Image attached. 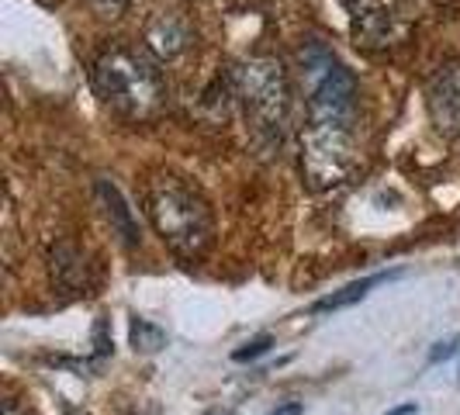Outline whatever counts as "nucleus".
<instances>
[{"instance_id":"0eeeda50","label":"nucleus","mask_w":460,"mask_h":415,"mask_svg":"<svg viewBox=\"0 0 460 415\" xmlns=\"http://www.w3.org/2000/svg\"><path fill=\"white\" fill-rule=\"evenodd\" d=\"M97 198H101V205H104V215H108L111 229L118 232V239H121L125 246H138V243H142V229H138V222H136V211L121 198V190H118L111 181L101 177V181H97Z\"/></svg>"},{"instance_id":"20e7f679","label":"nucleus","mask_w":460,"mask_h":415,"mask_svg":"<svg viewBox=\"0 0 460 415\" xmlns=\"http://www.w3.org/2000/svg\"><path fill=\"white\" fill-rule=\"evenodd\" d=\"M235 93L246 104V118L253 125L256 138L280 146L288 125V80L277 59L253 56L235 69Z\"/></svg>"},{"instance_id":"f8f14e48","label":"nucleus","mask_w":460,"mask_h":415,"mask_svg":"<svg viewBox=\"0 0 460 415\" xmlns=\"http://www.w3.org/2000/svg\"><path fill=\"white\" fill-rule=\"evenodd\" d=\"M460 353V336H450V340H443L429 349V364H443V360H450V357H457Z\"/></svg>"},{"instance_id":"7ed1b4c3","label":"nucleus","mask_w":460,"mask_h":415,"mask_svg":"<svg viewBox=\"0 0 460 415\" xmlns=\"http://www.w3.org/2000/svg\"><path fill=\"white\" fill-rule=\"evenodd\" d=\"M146 208L163 243L184 260H198L205 256L211 246V211L201 201V194H194L177 177H160L149 184L146 194Z\"/></svg>"},{"instance_id":"f03ea898","label":"nucleus","mask_w":460,"mask_h":415,"mask_svg":"<svg viewBox=\"0 0 460 415\" xmlns=\"http://www.w3.org/2000/svg\"><path fill=\"white\" fill-rule=\"evenodd\" d=\"M93 91L115 115L142 121L163 108L166 80L142 49L111 46L93 63Z\"/></svg>"},{"instance_id":"2eb2a0df","label":"nucleus","mask_w":460,"mask_h":415,"mask_svg":"<svg viewBox=\"0 0 460 415\" xmlns=\"http://www.w3.org/2000/svg\"><path fill=\"white\" fill-rule=\"evenodd\" d=\"M4 415H28V412H24L14 398H7V402H4Z\"/></svg>"},{"instance_id":"39448f33","label":"nucleus","mask_w":460,"mask_h":415,"mask_svg":"<svg viewBox=\"0 0 460 415\" xmlns=\"http://www.w3.org/2000/svg\"><path fill=\"white\" fill-rule=\"evenodd\" d=\"M346 7L349 31L364 49L398 46L415 22V0H346Z\"/></svg>"},{"instance_id":"f3484780","label":"nucleus","mask_w":460,"mask_h":415,"mask_svg":"<svg viewBox=\"0 0 460 415\" xmlns=\"http://www.w3.org/2000/svg\"><path fill=\"white\" fill-rule=\"evenodd\" d=\"M63 412L66 415H87V412H80V409H73V405H63Z\"/></svg>"},{"instance_id":"1a4fd4ad","label":"nucleus","mask_w":460,"mask_h":415,"mask_svg":"<svg viewBox=\"0 0 460 415\" xmlns=\"http://www.w3.org/2000/svg\"><path fill=\"white\" fill-rule=\"evenodd\" d=\"M402 274V270H388V274H370L364 280H353V284H346L340 291H332V295H325L312 305V312H340V308H349V305H357V301H364L370 295V287H377V284H385V280H394V277Z\"/></svg>"},{"instance_id":"6e6552de","label":"nucleus","mask_w":460,"mask_h":415,"mask_svg":"<svg viewBox=\"0 0 460 415\" xmlns=\"http://www.w3.org/2000/svg\"><path fill=\"white\" fill-rule=\"evenodd\" d=\"M146 42L149 49L160 56V59H173V56H181L190 42V28H187L184 18H177V14H156L153 22L146 24Z\"/></svg>"},{"instance_id":"dca6fc26","label":"nucleus","mask_w":460,"mask_h":415,"mask_svg":"<svg viewBox=\"0 0 460 415\" xmlns=\"http://www.w3.org/2000/svg\"><path fill=\"white\" fill-rule=\"evenodd\" d=\"M419 409H415V402H405V405H398V409H392V412H385V415H415Z\"/></svg>"},{"instance_id":"9d476101","label":"nucleus","mask_w":460,"mask_h":415,"mask_svg":"<svg viewBox=\"0 0 460 415\" xmlns=\"http://www.w3.org/2000/svg\"><path fill=\"white\" fill-rule=\"evenodd\" d=\"M128 336H132V346L142 349V353H156V349H163V343H166L160 325H153L149 319H138V315L132 319V325H128Z\"/></svg>"},{"instance_id":"9b49d317","label":"nucleus","mask_w":460,"mask_h":415,"mask_svg":"<svg viewBox=\"0 0 460 415\" xmlns=\"http://www.w3.org/2000/svg\"><path fill=\"white\" fill-rule=\"evenodd\" d=\"M270 346H274V336L270 332H260V336H253L250 343H243L235 353H232V360L235 364H253V360H260L263 353H270Z\"/></svg>"},{"instance_id":"f257e3e1","label":"nucleus","mask_w":460,"mask_h":415,"mask_svg":"<svg viewBox=\"0 0 460 415\" xmlns=\"http://www.w3.org/2000/svg\"><path fill=\"white\" fill-rule=\"evenodd\" d=\"M301 87L308 108L305 170L315 187L340 184L349 166V125L357 111V80L343 59L312 39L301 49Z\"/></svg>"},{"instance_id":"4468645a","label":"nucleus","mask_w":460,"mask_h":415,"mask_svg":"<svg viewBox=\"0 0 460 415\" xmlns=\"http://www.w3.org/2000/svg\"><path fill=\"white\" fill-rule=\"evenodd\" d=\"M305 409H301V402H284V405H277L270 415H301Z\"/></svg>"},{"instance_id":"ddd939ff","label":"nucleus","mask_w":460,"mask_h":415,"mask_svg":"<svg viewBox=\"0 0 460 415\" xmlns=\"http://www.w3.org/2000/svg\"><path fill=\"white\" fill-rule=\"evenodd\" d=\"M91 4L97 7V11H104V14H118V11H121L128 0H91Z\"/></svg>"},{"instance_id":"423d86ee","label":"nucleus","mask_w":460,"mask_h":415,"mask_svg":"<svg viewBox=\"0 0 460 415\" xmlns=\"http://www.w3.org/2000/svg\"><path fill=\"white\" fill-rule=\"evenodd\" d=\"M429 115L443 136L460 138V66L439 69L429 84Z\"/></svg>"}]
</instances>
